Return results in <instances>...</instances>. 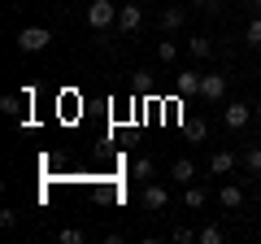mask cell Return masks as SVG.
<instances>
[{
    "label": "cell",
    "mask_w": 261,
    "mask_h": 244,
    "mask_svg": "<svg viewBox=\"0 0 261 244\" xmlns=\"http://www.w3.org/2000/svg\"><path fill=\"white\" fill-rule=\"evenodd\" d=\"M244 166H248L252 175H261V144H252V149L244 153Z\"/></svg>",
    "instance_id": "d6986e66"
},
{
    "label": "cell",
    "mask_w": 261,
    "mask_h": 244,
    "mask_svg": "<svg viewBox=\"0 0 261 244\" xmlns=\"http://www.w3.org/2000/svg\"><path fill=\"white\" fill-rule=\"evenodd\" d=\"M13 223H18V214H13V209H5V214H0V227H5V231H13Z\"/></svg>",
    "instance_id": "603a6c76"
},
{
    "label": "cell",
    "mask_w": 261,
    "mask_h": 244,
    "mask_svg": "<svg viewBox=\"0 0 261 244\" xmlns=\"http://www.w3.org/2000/svg\"><path fill=\"white\" fill-rule=\"evenodd\" d=\"M118 9L122 5H113V0H92V5H87V27H92L96 35H105L109 27H118Z\"/></svg>",
    "instance_id": "6da1fadb"
},
{
    "label": "cell",
    "mask_w": 261,
    "mask_h": 244,
    "mask_svg": "<svg viewBox=\"0 0 261 244\" xmlns=\"http://www.w3.org/2000/svg\"><path fill=\"white\" fill-rule=\"evenodd\" d=\"M187 53H192L196 61H200V57H209V53H214V44H209L205 35H196V39H187Z\"/></svg>",
    "instance_id": "2e32d148"
},
{
    "label": "cell",
    "mask_w": 261,
    "mask_h": 244,
    "mask_svg": "<svg viewBox=\"0 0 261 244\" xmlns=\"http://www.w3.org/2000/svg\"><path fill=\"white\" fill-rule=\"evenodd\" d=\"M222 122L231 127V131H240V127H248V122H252V105H244V101H231V105L222 109Z\"/></svg>",
    "instance_id": "277c9868"
},
{
    "label": "cell",
    "mask_w": 261,
    "mask_h": 244,
    "mask_svg": "<svg viewBox=\"0 0 261 244\" xmlns=\"http://www.w3.org/2000/svg\"><path fill=\"white\" fill-rule=\"evenodd\" d=\"M57 240H61V244H83V231H79V227H61Z\"/></svg>",
    "instance_id": "44dd1931"
},
{
    "label": "cell",
    "mask_w": 261,
    "mask_h": 244,
    "mask_svg": "<svg viewBox=\"0 0 261 244\" xmlns=\"http://www.w3.org/2000/svg\"><path fill=\"white\" fill-rule=\"evenodd\" d=\"M48 44H53V31L48 27H22L18 31V48L22 53H44Z\"/></svg>",
    "instance_id": "7a4b0ae2"
},
{
    "label": "cell",
    "mask_w": 261,
    "mask_h": 244,
    "mask_svg": "<svg viewBox=\"0 0 261 244\" xmlns=\"http://www.w3.org/2000/svg\"><path fill=\"white\" fill-rule=\"evenodd\" d=\"M196 240H200V244H222V240H226V231L209 223V227H200V231H196Z\"/></svg>",
    "instance_id": "5bb4252c"
},
{
    "label": "cell",
    "mask_w": 261,
    "mask_h": 244,
    "mask_svg": "<svg viewBox=\"0 0 261 244\" xmlns=\"http://www.w3.org/2000/svg\"><path fill=\"white\" fill-rule=\"evenodd\" d=\"M244 44H252V48H261V13L248 22V31H244Z\"/></svg>",
    "instance_id": "e0dca14e"
},
{
    "label": "cell",
    "mask_w": 261,
    "mask_h": 244,
    "mask_svg": "<svg viewBox=\"0 0 261 244\" xmlns=\"http://www.w3.org/2000/svg\"><path fill=\"white\" fill-rule=\"evenodd\" d=\"M209 170H214V175H231V170H235V153L231 149H218L214 157H209Z\"/></svg>",
    "instance_id": "30bf717a"
},
{
    "label": "cell",
    "mask_w": 261,
    "mask_h": 244,
    "mask_svg": "<svg viewBox=\"0 0 261 244\" xmlns=\"http://www.w3.org/2000/svg\"><path fill=\"white\" fill-rule=\"evenodd\" d=\"M174 57H178V44H170V39H161V44H157V61H166V66H170Z\"/></svg>",
    "instance_id": "ffe728a7"
},
{
    "label": "cell",
    "mask_w": 261,
    "mask_h": 244,
    "mask_svg": "<svg viewBox=\"0 0 261 244\" xmlns=\"http://www.w3.org/2000/svg\"><path fill=\"white\" fill-rule=\"evenodd\" d=\"M144 209H152V214H157V209H166L170 205V192L166 188H161V183H152V179H148V183H144Z\"/></svg>",
    "instance_id": "52a82bcc"
},
{
    "label": "cell",
    "mask_w": 261,
    "mask_h": 244,
    "mask_svg": "<svg viewBox=\"0 0 261 244\" xmlns=\"http://www.w3.org/2000/svg\"><path fill=\"white\" fill-rule=\"evenodd\" d=\"M183 22H187L183 5H174V0H166V5H161V31H178Z\"/></svg>",
    "instance_id": "9c48e42d"
},
{
    "label": "cell",
    "mask_w": 261,
    "mask_h": 244,
    "mask_svg": "<svg viewBox=\"0 0 261 244\" xmlns=\"http://www.w3.org/2000/svg\"><path fill=\"white\" fill-rule=\"evenodd\" d=\"M200 101H226V75H205L200 79Z\"/></svg>",
    "instance_id": "8992f818"
},
{
    "label": "cell",
    "mask_w": 261,
    "mask_h": 244,
    "mask_svg": "<svg viewBox=\"0 0 261 244\" xmlns=\"http://www.w3.org/2000/svg\"><path fill=\"white\" fill-rule=\"evenodd\" d=\"M140 27H144V9L135 5V0H126V5L118 9V31H122V35H135Z\"/></svg>",
    "instance_id": "3957f363"
},
{
    "label": "cell",
    "mask_w": 261,
    "mask_h": 244,
    "mask_svg": "<svg viewBox=\"0 0 261 244\" xmlns=\"http://www.w3.org/2000/svg\"><path fill=\"white\" fill-rule=\"evenodd\" d=\"M196 5H200V9H209V13H214V9H222V0H196Z\"/></svg>",
    "instance_id": "cb8c5ba5"
},
{
    "label": "cell",
    "mask_w": 261,
    "mask_h": 244,
    "mask_svg": "<svg viewBox=\"0 0 261 244\" xmlns=\"http://www.w3.org/2000/svg\"><path fill=\"white\" fill-rule=\"evenodd\" d=\"M252 122H261V101H257V105H252Z\"/></svg>",
    "instance_id": "d4e9b609"
},
{
    "label": "cell",
    "mask_w": 261,
    "mask_h": 244,
    "mask_svg": "<svg viewBox=\"0 0 261 244\" xmlns=\"http://www.w3.org/2000/svg\"><path fill=\"white\" fill-rule=\"evenodd\" d=\"M183 131H187V140H205V135H209V122L205 118H187Z\"/></svg>",
    "instance_id": "4fadbf2b"
},
{
    "label": "cell",
    "mask_w": 261,
    "mask_h": 244,
    "mask_svg": "<svg viewBox=\"0 0 261 244\" xmlns=\"http://www.w3.org/2000/svg\"><path fill=\"white\" fill-rule=\"evenodd\" d=\"M218 201H222V209H240V205H244V188L222 183V188H218Z\"/></svg>",
    "instance_id": "7c38bea8"
},
{
    "label": "cell",
    "mask_w": 261,
    "mask_h": 244,
    "mask_svg": "<svg viewBox=\"0 0 261 244\" xmlns=\"http://www.w3.org/2000/svg\"><path fill=\"white\" fill-rule=\"evenodd\" d=\"M200 79H205V75H196V70H178V75H174V96H183V101L200 96Z\"/></svg>",
    "instance_id": "5b68a950"
},
{
    "label": "cell",
    "mask_w": 261,
    "mask_h": 244,
    "mask_svg": "<svg viewBox=\"0 0 261 244\" xmlns=\"http://www.w3.org/2000/svg\"><path fill=\"white\" fill-rule=\"evenodd\" d=\"M183 201H187V209H200V205H205V188H196V183H187V188H183Z\"/></svg>",
    "instance_id": "9a60e30c"
},
{
    "label": "cell",
    "mask_w": 261,
    "mask_h": 244,
    "mask_svg": "<svg viewBox=\"0 0 261 244\" xmlns=\"http://www.w3.org/2000/svg\"><path fill=\"white\" fill-rule=\"evenodd\" d=\"M174 240L187 244V240H196V231H192V227H174Z\"/></svg>",
    "instance_id": "7402d4cb"
},
{
    "label": "cell",
    "mask_w": 261,
    "mask_h": 244,
    "mask_svg": "<svg viewBox=\"0 0 261 244\" xmlns=\"http://www.w3.org/2000/svg\"><path fill=\"white\" fill-rule=\"evenodd\" d=\"M31 87L27 92H9V96H0V113H9V118H22V105H31Z\"/></svg>",
    "instance_id": "ba28073f"
},
{
    "label": "cell",
    "mask_w": 261,
    "mask_h": 244,
    "mask_svg": "<svg viewBox=\"0 0 261 244\" xmlns=\"http://www.w3.org/2000/svg\"><path fill=\"white\" fill-rule=\"evenodd\" d=\"M152 170H157V166H152L148 157H140V161H135V166H130V175H135V179H144V183H148V179H152Z\"/></svg>",
    "instance_id": "ac0fdd59"
},
{
    "label": "cell",
    "mask_w": 261,
    "mask_h": 244,
    "mask_svg": "<svg viewBox=\"0 0 261 244\" xmlns=\"http://www.w3.org/2000/svg\"><path fill=\"white\" fill-rule=\"evenodd\" d=\"M170 179H174V183H183V188H187V183H196V166H192V161H187V157H178L174 166H170Z\"/></svg>",
    "instance_id": "8fae6325"
},
{
    "label": "cell",
    "mask_w": 261,
    "mask_h": 244,
    "mask_svg": "<svg viewBox=\"0 0 261 244\" xmlns=\"http://www.w3.org/2000/svg\"><path fill=\"white\" fill-rule=\"evenodd\" d=\"M248 9H252V13H261V0H248Z\"/></svg>",
    "instance_id": "484cf974"
}]
</instances>
